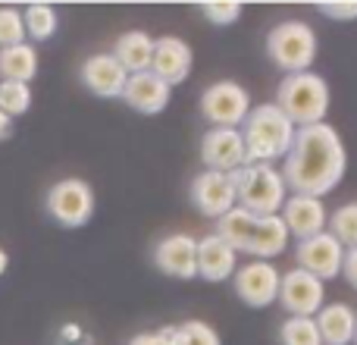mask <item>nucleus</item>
<instances>
[{"instance_id": "nucleus-1", "label": "nucleus", "mask_w": 357, "mask_h": 345, "mask_svg": "<svg viewBox=\"0 0 357 345\" xmlns=\"http://www.w3.org/2000/svg\"><path fill=\"white\" fill-rule=\"evenodd\" d=\"M345 170L348 151L342 135L329 123H317L295 129V142H291L279 172L285 179V189L323 201V195H329L345 179Z\"/></svg>"}, {"instance_id": "nucleus-2", "label": "nucleus", "mask_w": 357, "mask_h": 345, "mask_svg": "<svg viewBox=\"0 0 357 345\" xmlns=\"http://www.w3.org/2000/svg\"><path fill=\"white\" fill-rule=\"evenodd\" d=\"M238 132L245 142V163L273 167L276 161H285L291 142H295V126L285 119V113L276 104L251 107Z\"/></svg>"}, {"instance_id": "nucleus-3", "label": "nucleus", "mask_w": 357, "mask_h": 345, "mask_svg": "<svg viewBox=\"0 0 357 345\" xmlns=\"http://www.w3.org/2000/svg\"><path fill=\"white\" fill-rule=\"evenodd\" d=\"M276 107L285 113V119H289L295 129L326 123V110H329V85H326V79L317 75V73L285 75V79L279 82Z\"/></svg>"}, {"instance_id": "nucleus-4", "label": "nucleus", "mask_w": 357, "mask_h": 345, "mask_svg": "<svg viewBox=\"0 0 357 345\" xmlns=\"http://www.w3.org/2000/svg\"><path fill=\"white\" fill-rule=\"evenodd\" d=\"M229 179L235 185L238 207H245L254 216H276L289 198L282 172L276 167H266V163H245V167L229 172Z\"/></svg>"}, {"instance_id": "nucleus-5", "label": "nucleus", "mask_w": 357, "mask_h": 345, "mask_svg": "<svg viewBox=\"0 0 357 345\" xmlns=\"http://www.w3.org/2000/svg\"><path fill=\"white\" fill-rule=\"evenodd\" d=\"M266 57L285 69V75L310 73L317 60V35L307 22L301 19H285V22L273 25L266 35Z\"/></svg>"}, {"instance_id": "nucleus-6", "label": "nucleus", "mask_w": 357, "mask_h": 345, "mask_svg": "<svg viewBox=\"0 0 357 345\" xmlns=\"http://www.w3.org/2000/svg\"><path fill=\"white\" fill-rule=\"evenodd\" d=\"M44 204L63 229H82L94 216V189L85 179H60L50 185Z\"/></svg>"}, {"instance_id": "nucleus-7", "label": "nucleus", "mask_w": 357, "mask_h": 345, "mask_svg": "<svg viewBox=\"0 0 357 345\" xmlns=\"http://www.w3.org/2000/svg\"><path fill=\"white\" fill-rule=\"evenodd\" d=\"M248 110H251V94L248 88H241L238 82H213L210 88H204L201 94V113L210 126L220 129H238L245 123Z\"/></svg>"}, {"instance_id": "nucleus-8", "label": "nucleus", "mask_w": 357, "mask_h": 345, "mask_svg": "<svg viewBox=\"0 0 357 345\" xmlns=\"http://www.w3.org/2000/svg\"><path fill=\"white\" fill-rule=\"evenodd\" d=\"M279 277L282 273L276 270L273 260H248L245 267L232 273V286L235 295L248 304V308H270L279 295Z\"/></svg>"}, {"instance_id": "nucleus-9", "label": "nucleus", "mask_w": 357, "mask_h": 345, "mask_svg": "<svg viewBox=\"0 0 357 345\" xmlns=\"http://www.w3.org/2000/svg\"><path fill=\"white\" fill-rule=\"evenodd\" d=\"M323 298H326V286L301 267L279 277L276 302L289 311V317H314L323 308Z\"/></svg>"}, {"instance_id": "nucleus-10", "label": "nucleus", "mask_w": 357, "mask_h": 345, "mask_svg": "<svg viewBox=\"0 0 357 345\" xmlns=\"http://www.w3.org/2000/svg\"><path fill=\"white\" fill-rule=\"evenodd\" d=\"M191 204L197 207V214L210 216V220H220L229 210L235 207V185L229 179V172H216V170H204L191 179Z\"/></svg>"}, {"instance_id": "nucleus-11", "label": "nucleus", "mask_w": 357, "mask_h": 345, "mask_svg": "<svg viewBox=\"0 0 357 345\" xmlns=\"http://www.w3.org/2000/svg\"><path fill=\"white\" fill-rule=\"evenodd\" d=\"M295 258H298V267H301V270H307L310 277L326 283V279H335L342 273L345 248H342L329 233H320V235H310V239L298 242Z\"/></svg>"}, {"instance_id": "nucleus-12", "label": "nucleus", "mask_w": 357, "mask_h": 345, "mask_svg": "<svg viewBox=\"0 0 357 345\" xmlns=\"http://www.w3.org/2000/svg\"><path fill=\"white\" fill-rule=\"evenodd\" d=\"M154 267L163 277L195 279L197 277V239L188 233L163 235L154 245Z\"/></svg>"}, {"instance_id": "nucleus-13", "label": "nucleus", "mask_w": 357, "mask_h": 345, "mask_svg": "<svg viewBox=\"0 0 357 345\" xmlns=\"http://www.w3.org/2000/svg\"><path fill=\"white\" fill-rule=\"evenodd\" d=\"M201 161L207 170H216V172H232V170L245 167L241 132L210 126V132H204V138H201Z\"/></svg>"}, {"instance_id": "nucleus-14", "label": "nucleus", "mask_w": 357, "mask_h": 345, "mask_svg": "<svg viewBox=\"0 0 357 345\" xmlns=\"http://www.w3.org/2000/svg\"><path fill=\"white\" fill-rule=\"evenodd\" d=\"M191 47L188 41L176 35H163V38H154V57H151V73L157 75L160 82H167L169 88L182 85L191 73Z\"/></svg>"}, {"instance_id": "nucleus-15", "label": "nucleus", "mask_w": 357, "mask_h": 345, "mask_svg": "<svg viewBox=\"0 0 357 345\" xmlns=\"http://www.w3.org/2000/svg\"><path fill=\"white\" fill-rule=\"evenodd\" d=\"M279 216H282L289 235H295L298 242L310 239V235H320L323 229H326V220H329L326 204H323L320 198H310V195H291V198H285Z\"/></svg>"}, {"instance_id": "nucleus-16", "label": "nucleus", "mask_w": 357, "mask_h": 345, "mask_svg": "<svg viewBox=\"0 0 357 345\" xmlns=\"http://www.w3.org/2000/svg\"><path fill=\"white\" fill-rule=\"evenodd\" d=\"M169 98H173V88L167 82H160L154 73H135L126 79L123 88V101L142 117H157L169 107Z\"/></svg>"}, {"instance_id": "nucleus-17", "label": "nucleus", "mask_w": 357, "mask_h": 345, "mask_svg": "<svg viewBox=\"0 0 357 345\" xmlns=\"http://www.w3.org/2000/svg\"><path fill=\"white\" fill-rule=\"evenodd\" d=\"M82 75V85L94 94V98H104V101H113V98H123V88H126V73L110 54H94L82 63L79 69Z\"/></svg>"}, {"instance_id": "nucleus-18", "label": "nucleus", "mask_w": 357, "mask_h": 345, "mask_svg": "<svg viewBox=\"0 0 357 345\" xmlns=\"http://www.w3.org/2000/svg\"><path fill=\"white\" fill-rule=\"evenodd\" d=\"M238 270V254L216 233L197 239V277L207 283H226Z\"/></svg>"}, {"instance_id": "nucleus-19", "label": "nucleus", "mask_w": 357, "mask_h": 345, "mask_svg": "<svg viewBox=\"0 0 357 345\" xmlns=\"http://www.w3.org/2000/svg\"><path fill=\"white\" fill-rule=\"evenodd\" d=\"M314 323L320 330L323 345H351L357 339V314L345 302L323 304L314 314Z\"/></svg>"}, {"instance_id": "nucleus-20", "label": "nucleus", "mask_w": 357, "mask_h": 345, "mask_svg": "<svg viewBox=\"0 0 357 345\" xmlns=\"http://www.w3.org/2000/svg\"><path fill=\"white\" fill-rule=\"evenodd\" d=\"M110 57L129 75L148 73V69H151V57H154V38H151L148 31H126V35L116 38Z\"/></svg>"}, {"instance_id": "nucleus-21", "label": "nucleus", "mask_w": 357, "mask_h": 345, "mask_svg": "<svg viewBox=\"0 0 357 345\" xmlns=\"http://www.w3.org/2000/svg\"><path fill=\"white\" fill-rule=\"evenodd\" d=\"M289 245V229H285L282 216H257L254 223V235H251V245H248L245 254L251 258L264 260V258H279Z\"/></svg>"}, {"instance_id": "nucleus-22", "label": "nucleus", "mask_w": 357, "mask_h": 345, "mask_svg": "<svg viewBox=\"0 0 357 345\" xmlns=\"http://www.w3.org/2000/svg\"><path fill=\"white\" fill-rule=\"evenodd\" d=\"M38 73V50L31 44H13L0 47V79L3 82H22L29 85Z\"/></svg>"}, {"instance_id": "nucleus-23", "label": "nucleus", "mask_w": 357, "mask_h": 345, "mask_svg": "<svg viewBox=\"0 0 357 345\" xmlns=\"http://www.w3.org/2000/svg\"><path fill=\"white\" fill-rule=\"evenodd\" d=\"M254 223H257V216L248 214L245 207H238V204H235L226 216H220V220H216V235H220V239L226 242L235 254H245L248 245H251Z\"/></svg>"}, {"instance_id": "nucleus-24", "label": "nucleus", "mask_w": 357, "mask_h": 345, "mask_svg": "<svg viewBox=\"0 0 357 345\" xmlns=\"http://www.w3.org/2000/svg\"><path fill=\"white\" fill-rule=\"evenodd\" d=\"M22 22H25V35L29 38H35V41H47V38L56 35L60 16H56V10L50 3H31V6H25Z\"/></svg>"}, {"instance_id": "nucleus-25", "label": "nucleus", "mask_w": 357, "mask_h": 345, "mask_svg": "<svg viewBox=\"0 0 357 345\" xmlns=\"http://www.w3.org/2000/svg\"><path fill=\"white\" fill-rule=\"evenodd\" d=\"M326 223H329V235H333L345 251L348 248H357V201L335 207Z\"/></svg>"}, {"instance_id": "nucleus-26", "label": "nucleus", "mask_w": 357, "mask_h": 345, "mask_svg": "<svg viewBox=\"0 0 357 345\" xmlns=\"http://www.w3.org/2000/svg\"><path fill=\"white\" fill-rule=\"evenodd\" d=\"M279 342L282 345H323L314 317H289L279 327Z\"/></svg>"}, {"instance_id": "nucleus-27", "label": "nucleus", "mask_w": 357, "mask_h": 345, "mask_svg": "<svg viewBox=\"0 0 357 345\" xmlns=\"http://www.w3.org/2000/svg\"><path fill=\"white\" fill-rule=\"evenodd\" d=\"M173 345H222V339H220V333H216L207 321L191 317V321H182L176 327Z\"/></svg>"}, {"instance_id": "nucleus-28", "label": "nucleus", "mask_w": 357, "mask_h": 345, "mask_svg": "<svg viewBox=\"0 0 357 345\" xmlns=\"http://www.w3.org/2000/svg\"><path fill=\"white\" fill-rule=\"evenodd\" d=\"M31 107V88L22 82H0V110L6 117H22Z\"/></svg>"}, {"instance_id": "nucleus-29", "label": "nucleus", "mask_w": 357, "mask_h": 345, "mask_svg": "<svg viewBox=\"0 0 357 345\" xmlns=\"http://www.w3.org/2000/svg\"><path fill=\"white\" fill-rule=\"evenodd\" d=\"M13 44H25L22 13L13 6H0V47H13Z\"/></svg>"}, {"instance_id": "nucleus-30", "label": "nucleus", "mask_w": 357, "mask_h": 345, "mask_svg": "<svg viewBox=\"0 0 357 345\" xmlns=\"http://www.w3.org/2000/svg\"><path fill=\"white\" fill-rule=\"evenodd\" d=\"M204 13V19L213 25H232L241 19V3L238 0H204V3H197Z\"/></svg>"}, {"instance_id": "nucleus-31", "label": "nucleus", "mask_w": 357, "mask_h": 345, "mask_svg": "<svg viewBox=\"0 0 357 345\" xmlns=\"http://www.w3.org/2000/svg\"><path fill=\"white\" fill-rule=\"evenodd\" d=\"M317 10L326 19H335V22H354L357 19V0H320Z\"/></svg>"}, {"instance_id": "nucleus-32", "label": "nucleus", "mask_w": 357, "mask_h": 345, "mask_svg": "<svg viewBox=\"0 0 357 345\" xmlns=\"http://www.w3.org/2000/svg\"><path fill=\"white\" fill-rule=\"evenodd\" d=\"M176 327H163V330H151V333H138L132 336L129 345H173Z\"/></svg>"}, {"instance_id": "nucleus-33", "label": "nucleus", "mask_w": 357, "mask_h": 345, "mask_svg": "<svg viewBox=\"0 0 357 345\" xmlns=\"http://www.w3.org/2000/svg\"><path fill=\"white\" fill-rule=\"evenodd\" d=\"M342 277L351 283V289H357V248H348L345 260H342Z\"/></svg>"}, {"instance_id": "nucleus-34", "label": "nucleus", "mask_w": 357, "mask_h": 345, "mask_svg": "<svg viewBox=\"0 0 357 345\" xmlns=\"http://www.w3.org/2000/svg\"><path fill=\"white\" fill-rule=\"evenodd\" d=\"M10 135H13V119L6 117L3 110H0V142H6Z\"/></svg>"}, {"instance_id": "nucleus-35", "label": "nucleus", "mask_w": 357, "mask_h": 345, "mask_svg": "<svg viewBox=\"0 0 357 345\" xmlns=\"http://www.w3.org/2000/svg\"><path fill=\"white\" fill-rule=\"evenodd\" d=\"M6 267H10V254H6L3 248H0V277L6 273Z\"/></svg>"}]
</instances>
